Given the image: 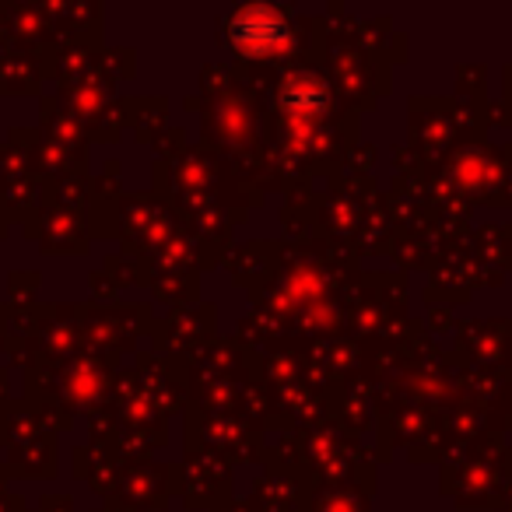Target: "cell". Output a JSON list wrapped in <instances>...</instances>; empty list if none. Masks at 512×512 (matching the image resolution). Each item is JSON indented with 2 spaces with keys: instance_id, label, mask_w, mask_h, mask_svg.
I'll return each instance as SVG.
<instances>
[{
  "instance_id": "6da1fadb",
  "label": "cell",
  "mask_w": 512,
  "mask_h": 512,
  "mask_svg": "<svg viewBox=\"0 0 512 512\" xmlns=\"http://www.w3.org/2000/svg\"><path fill=\"white\" fill-rule=\"evenodd\" d=\"M232 36L239 46L253 53H267L271 46H278L285 39V25L271 15V11H246V15L235 18Z\"/></svg>"
}]
</instances>
